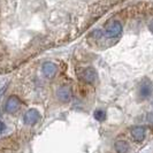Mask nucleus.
<instances>
[{
    "instance_id": "nucleus-6",
    "label": "nucleus",
    "mask_w": 153,
    "mask_h": 153,
    "mask_svg": "<svg viewBox=\"0 0 153 153\" xmlns=\"http://www.w3.org/2000/svg\"><path fill=\"white\" fill-rule=\"evenodd\" d=\"M56 96H58V99L60 100L61 102H65L67 104L71 100V97H73V93H71V90L70 88L67 86V85H62L56 91Z\"/></svg>"
},
{
    "instance_id": "nucleus-5",
    "label": "nucleus",
    "mask_w": 153,
    "mask_h": 153,
    "mask_svg": "<svg viewBox=\"0 0 153 153\" xmlns=\"http://www.w3.org/2000/svg\"><path fill=\"white\" fill-rule=\"evenodd\" d=\"M79 78L88 84H92L97 79V71L93 68H84L79 73Z\"/></svg>"
},
{
    "instance_id": "nucleus-13",
    "label": "nucleus",
    "mask_w": 153,
    "mask_h": 153,
    "mask_svg": "<svg viewBox=\"0 0 153 153\" xmlns=\"http://www.w3.org/2000/svg\"><path fill=\"white\" fill-rule=\"evenodd\" d=\"M150 29L153 31V20L151 21V23H150Z\"/></svg>"
},
{
    "instance_id": "nucleus-1",
    "label": "nucleus",
    "mask_w": 153,
    "mask_h": 153,
    "mask_svg": "<svg viewBox=\"0 0 153 153\" xmlns=\"http://www.w3.org/2000/svg\"><path fill=\"white\" fill-rule=\"evenodd\" d=\"M153 91V84L152 82L147 78H144L140 84H139V88H138V96L142 100L147 99L151 94H152Z\"/></svg>"
},
{
    "instance_id": "nucleus-12",
    "label": "nucleus",
    "mask_w": 153,
    "mask_h": 153,
    "mask_svg": "<svg viewBox=\"0 0 153 153\" xmlns=\"http://www.w3.org/2000/svg\"><path fill=\"white\" fill-rule=\"evenodd\" d=\"M147 120H149V122L151 123V124H153V113H150V114H149Z\"/></svg>"
},
{
    "instance_id": "nucleus-9",
    "label": "nucleus",
    "mask_w": 153,
    "mask_h": 153,
    "mask_svg": "<svg viewBox=\"0 0 153 153\" xmlns=\"http://www.w3.org/2000/svg\"><path fill=\"white\" fill-rule=\"evenodd\" d=\"M115 151L117 153H127L129 151V144H128V142H126L124 139H117L116 142H115Z\"/></svg>"
},
{
    "instance_id": "nucleus-2",
    "label": "nucleus",
    "mask_w": 153,
    "mask_h": 153,
    "mask_svg": "<svg viewBox=\"0 0 153 153\" xmlns=\"http://www.w3.org/2000/svg\"><path fill=\"white\" fill-rule=\"evenodd\" d=\"M106 36L108 38H115V37H119L121 36L122 33V25L119 21H113L107 25L106 28Z\"/></svg>"
},
{
    "instance_id": "nucleus-7",
    "label": "nucleus",
    "mask_w": 153,
    "mask_h": 153,
    "mask_svg": "<svg viewBox=\"0 0 153 153\" xmlns=\"http://www.w3.org/2000/svg\"><path fill=\"white\" fill-rule=\"evenodd\" d=\"M131 134V137L132 139L136 142V143H140L142 140H144L146 135V129L145 127H142V126H136L134 127L130 131Z\"/></svg>"
},
{
    "instance_id": "nucleus-4",
    "label": "nucleus",
    "mask_w": 153,
    "mask_h": 153,
    "mask_svg": "<svg viewBox=\"0 0 153 153\" xmlns=\"http://www.w3.org/2000/svg\"><path fill=\"white\" fill-rule=\"evenodd\" d=\"M20 106H21L20 99L16 96H10L7 99V101H6L5 111L7 112L8 114H15L16 112L20 109Z\"/></svg>"
},
{
    "instance_id": "nucleus-3",
    "label": "nucleus",
    "mask_w": 153,
    "mask_h": 153,
    "mask_svg": "<svg viewBox=\"0 0 153 153\" xmlns=\"http://www.w3.org/2000/svg\"><path fill=\"white\" fill-rule=\"evenodd\" d=\"M39 119H40V114L38 111L35 108H30L25 112V114L23 116V122L28 126H35L39 121Z\"/></svg>"
},
{
    "instance_id": "nucleus-11",
    "label": "nucleus",
    "mask_w": 153,
    "mask_h": 153,
    "mask_svg": "<svg viewBox=\"0 0 153 153\" xmlns=\"http://www.w3.org/2000/svg\"><path fill=\"white\" fill-rule=\"evenodd\" d=\"M5 130H6V124L2 121H0V134H2Z\"/></svg>"
},
{
    "instance_id": "nucleus-8",
    "label": "nucleus",
    "mask_w": 153,
    "mask_h": 153,
    "mask_svg": "<svg viewBox=\"0 0 153 153\" xmlns=\"http://www.w3.org/2000/svg\"><path fill=\"white\" fill-rule=\"evenodd\" d=\"M56 70H58L56 65L50 61L45 62V63L43 65V67H42V73H43V75L45 77H47V78H52V77L55 76Z\"/></svg>"
},
{
    "instance_id": "nucleus-10",
    "label": "nucleus",
    "mask_w": 153,
    "mask_h": 153,
    "mask_svg": "<svg viewBox=\"0 0 153 153\" xmlns=\"http://www.w3.org/2000/svg\"><path fill=\"white\" fill-rule=\"evenodd\" d=\"M93 117L97 120V121H104L105 119H106V113L104 112V111H101V109H97L94 113H93Z\"/></svg>"
}]
</instances>
